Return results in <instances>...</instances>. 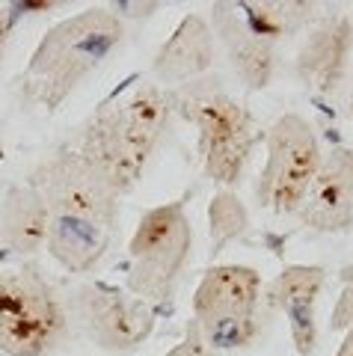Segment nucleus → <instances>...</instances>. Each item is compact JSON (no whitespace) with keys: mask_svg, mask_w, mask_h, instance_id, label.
<instances>
[{"mask_svg":"<svg viewBox=\"0 0 353 356\" xmlns=\"http://www.w3.org/2000/svg\"><path fill=\"white\" fill-rule=\"evenodd\" d=\"M261 276L247 264L208 267L193 294V324L211 350L247 348L258 336Z\"/></svg>","mask_w":353,"mask_h":356,"instance_id":"nucleus-7","label":"nucleus"},{"mask_svg":"<svg viewBox=\"0 0 353 356\" xmlns=\"http://www.w3.org/2000/svg\"><path fill=\"white\" fill-rule=\"evenodd\" d=\"M208 222H211V238H214V252H220L229 241H238L249 232V214L244 202L231 193V191H220L211 199L208 208Z\"/></svg>","mask_w":353,"mask_h":356,"instance_id":"nucleus-17","label":"nucleus"},{"mask_svg":"<svg viewBox=\"0 0 353 356\" xmlns=\"http://www.w3.org/2000/svg\"><path fill=\"white\" fill-rule=\"evenodd\" d=\"M48 208V252L65 273H90L107 255L119 226L122 196L77 154L57 149L42 158L27 178Z\"/></svg>","mask_w":353,"mask_h":356,"instance_id":"nucleus-1","label":"nucleus"},{"mask_svg":"<svg viewBox=\"0 0 353 356\" xmlns=\"http://www.w3.org/2000/svg\"><path fill=\"white\" fill-rule=\"evenodd\" d=\"M312 232L341 235L353 229V152L333 146L324 152L315 181L294 214Z\"/></svg>","mask_w":353,"mask_h":356,"instance_id":"nucleus-11","label":"nucleus"},{"mask_svg":"<svg viewBox=\"0 0 353 356\" xmlns=\"http://www.w3.org/2000/svg\"><path fill=\"white\" fill-rule=\"evenodd\" d=\"M247 24L264 36L268 42L279 44L288 42L297 33H303L315 21L312 3H297V0H277V3H238Z\"/></svg>","mask_w":353,"mask_h":356,"instance_id":"nucleus-16","label":"nucleus"},{"mask_svg":"<svg viewBox=\"0 0 353 356\" xmlns=\"http://www.w3.org/2000/svg\"><path fill=\"white\" fill-rule=\"evenodd\" d=\"M353 60V21L341 13L315 18L297 51L294 72L309 92L321 102H338L347 89Z\"/></svg>","mask_w":353,"mask_h":356,"instance_id":"nucleus-10","label":"nucleus"},{"mask_svg":"<svg viewBox=\"0 0 353 356\" xmlns=\"http://www.w3.org/2000/svg\"><path fill=\"white\" fill-rule=\"evenodd\" d=\"M69 324H77L92 344L110 353H134L154 330V312L146 300L113 285H81L65 303Z\"/></svg>","mask_w":353,"mask_h":356,"instance_id":"nucleus-9","label":"nucleus"},{"mask_svg":"<svg viewBox=\"0 0 353 356\" xmlns=\"http://www.w3.org/2000/svg\"><path fill=\"white\" fill-rule=\"evenodd\" d=\"M264 149H268V158L256 181V199L273 214L291 217L300 211L321 166V140L309 125V119L300 113H285L264 134Z\"/></svg>","mask_w":353,"mask_h":356,"instance_id":"nucleus-8","label":"nucleus"},{"mask_svg":"<svg viewBox=\"0 0 353 356\" xmlns=\"http://www.w3.org/2000/svg\"><path fill=\"white\" fill-rule=\"evenodd\" d=\"M336 356H353V327L345 332V339H341V344H338Z\"/></svg>","mask_w":353,"mask_h":356,"instance_id":"nucleus-21","label":"nucleus"},{"mask_svg":"<svg viewBox=\"0 0 353 356\" xmlns=\"http://www.w3.org/2000/svg\"><path fill=\"white\" fill-rule=\"evenodd\" d=\"M163 356H211V348L205 344V339H202V332H199V327L193 324H187V332H184V339L175 344V348L170 350V353H163Z\"/></svg>","mask_w":353,"mask_h":356,"instance_id":"nucleus-18","label":"nucleus"},{"mask_svg":"<svg viewBox=\"0 0 353 356\" xmlns=\"http://www.w3.org/2000/svg\"><path fill=\"white\" fill-rule=\"evenodd\" d=\"M172 113L196 128L202 170L220 187H235L261 140L249 107L226 92L220 77H199L179 89H167Z\"/></svg>","mask_w":353,"mask_h":356,"instance_id":"nucleus-4","label":"nucleus"},{"mask_svg":"<svg viewBox=\"0 0 353 356\" xmlns=\"http://www.w3.org/2000/svg\"><path fill=\"white\" fill-rule=\"evenodd\" d=\"M208 24L214 30V39H220V44L226 48V57L235 74L240 77V83L252 89V92L256 89H268L273 74H277L279 44L258 36L247 24L238 3H214Z\"/></svg>","mask_w":353,"mask_h":356,"instance_id":"nucleus-13","label":"nucleus"},{"mask_svg":"<svg viewBox=\"0 0 353 356\" xmlns=\"http://www.w3.org/2000/svg\"><path fill=\"white\" fill-rule=\"evenodd\" d=\"M122 42L125 24L113 9L86 6L39 39L21 74V92L27 102L57 113L98 69H104Z\"/></svg>","mask_w":353,"mask_h":356,"instance_id":"nucleus-3","label":"nucleus"},{"mask_svg":"<svg viewBox=\"0 0 353 356\" xmlns=\"http://www.w3.org/2000/svg\"><path fill=\"white\" fill-rule=\"evenodd\" d=\"M350 327H353V282L341 288V297L333 309V321H329V330L333 332H347Z\"/></svg>","mask_w":353,"mask_h":356,"instance_id":"nucleus-19","label":"nucleus"},{"mask_svg":"<svg viewBox=\"0 0 353 356\" xmlns=\"http://www.w3.org/2000/svg\"><path fill=\"white\" fill-rule=\"evenodd\" d=\"M193 252V226L181 202L149 208L128 241V291L163 303L175 294Z\"/></svg>","mask_w":353,"mask_h":356,"instance_id":"nucleus-6","label":"nucleus"},{"mask_svg":"<svg viewBox=\"0 0 353 356\" xmlns=\"http://www.w3.org/2000/svg\"><path fill=\"white\" fill-rule=\"evenodd\" d=\"M69 312L33 264L0 267V350L48 356L69 339Z\"/></svg>","mask_w":353,"mask_h":356,"instance_id":"nucleus-5","label":"nucleus"},{"mask_svg":"<svg viewBox=\"0 0 353 356\" xmlns=\"http://www.w3.org/2000/svg\"><path fill=\"white\" fill-rule=\"evenodd\" d=\"M347 116L353 119V89H350V95H347Z\"/></svg>","mask_w":353,"mask_h":356,"instance_id":"nucleus-22","label":"nucleus"},{"mask_svg":"<svg viewBox=\"0 0 353 356\" xmlns=\"http://www.w3.org/2000/svg\"><path fill=\"white\" fill-rule=\"evenodd\" d=\"M15 21H18V13H13V9H0V63H3L6 44H9V39H13Z\"/></svg>","mask_w":353,"mask_h":356,"instance_id":"nucleus-20","label":"nucleus"},{"mask_svg":"<svg viewBox=\"0 0 353 356\" xmlns=\"http://www.w3.org/2000/svg\"><path fill=\"white\" fill-rule=\"evenodd\" d=\"M48 208L30 184L6 187L0 199V243L15 255H36L48 247Z\"/></svg>","mask_w":353,"mask_h":356,"instance_id":"nucleus-15","label":"nucleus"},{"mask_svg":"<svg viewBox=\"0 0 353 356\" xmlns=\"http://www.w3.org/2000/svg\"><path fill=\"white\" fill-rule=\"evenodd\" d=\"M172 119L170 92L158 83H137L125 95L104 102L77 128L69 149L83 154L119 196L131 193L146 172Z\"/></svg>","mask_w":353,"mask_h":356,"instance_id":"nucleus-2","label":"nucleus"},{"mask_svg":"<svg viewBox=\"0 0 353 356\" xmlns=\"http://www.w3.org/2000/svg\"><path fill=\"white\" fill-rule=\"evenodd\" d=\"M217 57V39L211 24L202 15H184L172 36L158 48L151 60L154 81L179 89L184 83H193L211 72Z\"/></svg>","mask_w":353,"mask_h":356,"instance_id":"nucleus-14","label":"nucleus"},{"mask_svg":"<svg viewBox=\"0 0 353 356\" xmlns=\"http://www.w3.org/2000/svg\"><path fill=\"white\" fill-rule=\"evenodd\" d=\"M327 270L318 264H291L277 280H270L268 288L261 291V303L282 312L288 318L291 341L300 356H309L318 344V324H315V306L324 291Z\"/></svg>","mask_w":353,"mask_h":356,"instance_id":"nucleus-12","label":"nucleus"}]
</instances>
